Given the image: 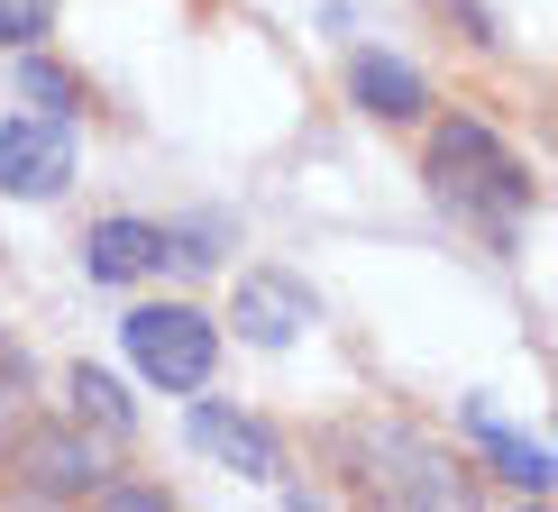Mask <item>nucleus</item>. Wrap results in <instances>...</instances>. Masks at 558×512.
<instances>
[{"label":"nucleus","mask_w":558,"mask_h":512,"mask_svg":"<svg viewBox=\"0 0 558 512\" xmlns=\"http://www.w3.org/2000/svg\"><path fill=\"white\" fill-rule=\"evenodd\" d=\"M183 439H193L202 458H220L229 476H247V485H284V439H275L257 412H239V403H193L183 412Z\"/></svg>","instance_id":"6"},{"label":"nucleus","mask_w":558,"mask_h":512,"mask_svg":"<svg viewBox=\"0 0 558 512\" xmlns=\"http://www.w3.org/2000/svg\"><path fill=\"white\" fill-rule=\"evenodd\" d=\"M439 10H449V19H458V28H468L476 46H495V19H485V10H476V0H439Z\"/></svg>","instance_id":"16"},{"label":"nucleus","mask_w":558,"mask_h":512,"mask_svg":"<svg viewBox=\"0 0 558 512\" xmlns=\"http://www.w3.org/2000/svg\"><path fill=\"white\" fill-rule=\"evenodd\" d=\"M74 183V129L56 110H19L0 120V193L10 202H56Z\"/></svg>","instance_id":"4"},{"label":"nucleus","mask_w":558,"mask_h":512,"mask_svg":"<svg viewBox=\"0 0 558 512\" xmlns=\"http://www.w3.org/2000/svg\"><path fill=\"white\" fill-rule=\"evenodd\" d=\"M229 320H239L247 348H293V339L320 320V302H312V284H302V275H284V266H247V275H239V302H229Z\"/></svg>","instance_id":"7"},{"label":"nucleus","mask_w":558,"mask_h":512,"mask_svg":"<svg viewBox=\"0 0 558 512\" xmlns=\"http://www.w3.org/2000/svg\"><path fill=\"white\" fill-rule=\"evenodd\" d=\"M430 193L449 202L458 220H476L495 247H513V229H522L531 202H541V183H531V166L485 120H439L430 129Z\"/></svg>","instance_id":"1"},{"label":"nucleus","mask_w":558,"mask_h":512,"mask_svg":"<svg viewBox=\"0 0 558 512\" xmlns=\"http://www.w3.org/2000/svg\"><path fill=\"white\" fill-rule=\"evenodd\" d=\"M19 92H28L37 110H56V120H74V110H83V83L64 74V64H46V56H19Z\"/></svg>","instance_id":"12"},{"label":"nucleus","mask_w":558,"mask_h":512,"mask_svg":"<svg viewBox=\"0 0 558 512\" xmlns=\"http://www.w3.org/2000/svg\"><path fill=\"white\" fill-rule=\"evenodd\" d=\"M348 449H357V485L385 503H468L476 495L468 467L449 449H430V439H412V430H357Z\"/></svg>","instance_id":"3"},{"label":"nucleus","mask_w":558,"mask_h":512,"mask_svg":"<svg viewBox=\"0 0 558 512\" xmlns=\"http://www.w3.org/2000/svg\"><path fill=\"white\" fill-rule=\"evenodd\" d=\"M348 101H357L366 120H422V110H430V83L412 74L403 56H357V64H348Z\"/></svg>","instance_id":"9"},{"label":"nucleus","mask_w":558,"mask_h":512,"mask_svg":"<svg viewBox=\"0 0 558 512\" xmlns=\"http://www.w3.org/2000/svg\"><path fill=\"white\" fill-rule=\"evenodd\" d=\"M166 266V229L156 220H92L83 229V275L92 284H137V275H156Z\"/></svg>","instance_id":"8"},{"label":"nucleus","mask_w":558,"mask_h":512,"mask_svg":"<svg viewBox=\"0 0 558 512\" xmlns=\"http://www.w3.org/2000/svg\"><path fill=\"white\" fill-rule=\"evenodd\" d=\"M56 28V0H0V46H37Z\"/></svg>","instance_id":"13"},{"label":"nucleus","mask_w":558,"mask_h":512,"mask_svg":"<svg viewBox=\"0 0 558 512\" xmlns=\"http://www.w3.org/2000/svg\"><path fill=\"white\" fill-rule=\"evenodd\" d=\"M19 495H37V503H74V495H92V485H101V467L110 458L92 449V430L74 422H37V430H19Z\"/></svg>","instance_id":"5"},{"label":"nucleus","mask_w":558,"mask_h":512,"mask_svg":"<svg viewBox=\"0 0 558 512\" xmlns=\"http://www.w3.org/2000/svg\"><path fill=\"white\" fill-rule=\"evenodd\" d=\"M64 393H74V422H83V430H101L110 449L137 430V403L120 393V376H101V366H74V376H64Z\"/></svg>","instance_id":"10"},{"label":"nucleus","mask_w":558,"mask_h":512,"mask_svg":"<svg viewBox=\"0 0 558 512\" xmlns=\"http://www.w3.org/2000/svg\"><path fill=\"white\" fill-rule=\"evenodd\" d=\"M0 393H28V348L0 339Z\"/></svg>","instance_id":"15"},{"label":"nucleus","mask_w":558,"mask_h":512,"mask_svg":"<svg viewBox=\"0 0 558 512\" xmlns=\"http://www.w3.org/2000/svg\"><path fill=\"white\" fill-rule=\"evenodd\" d=\"M476 449L485 458H495V476L504 485H522V495H549V439H522V430H504V422H485V412H476Z\"/></svg>","instance_id":"11"},{"label":"nucleus","mask_w":558,"mask_h":512,"mask_svg":"<svg viewBox=\"0 0 558 512\" xmlns=\"http://www.w3.org/2000/svg\"><path fill=\"white\" fill-rule=\"evenodd\" d=\"M92 503H129V512H166V485H92Z\"/></svg>","instance_id":"14"},{"label":"nucleus","mask_w":558,"mask_h":512,"mask_svg":"<svg viewBox=\"0 0 558 512\" xmlns=\"http://www.w3.org/2000/svg\"><path fill=\"white\" fill-rule=\"evenodd\" d=\"M120 339H129V366L147 385H166V393H202L211 366H220V330H211V312H193V302H137V312L120 320Z\"/></svg>","instance_id":"2"}]
</instances>
